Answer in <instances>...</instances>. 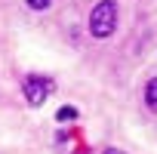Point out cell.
<instances>
[{"label": "cell", "mask_w": 157, "mask_h": 154, "mask_svg": "<svg viewBox=\"0 0 157 154\" xmlns=\"http://www.w3.org/2000/svg\"><path fill=\"white\" fill-rule=\"evenodd\" d=\"M114 28H117V3L114 0H102L90 13V34L93 37H111Z\"/></svg>", "instance_id": "obj_1"}, {"label": "cell", "mask_w": 157, "mask_h": 154, "mask_svg": "<svg viewBox=\"0 0 157 154\" xmlns=\"http://www.w3.org/2000/svg\"><path fill=\"white\" fill-rule=\"evenodd\" d=\"M145 102H148L151 111H157V77L148 80V87H145Z\"/></svg>", "instance_id": "obj_3"}, {"label": "cell", "mask_w": 157, "mask_h": 154, "mask_svg": "<svg viewBox=\"0 0 157 154\" xmlns=\"http://www.w3.org/2000/svg\"><path fill=\"white\" fill-rule=\"evenodd\" d=\"M74 117H77V108H71V105L59 108V114H56V120H59V123H68V120H74Z\"/></svg>", "instance_id": "obj_4"}, {"label": "cell", "mask_w": 157, "mask_h": 154, "mask_svg": "<svg viewBox=\"0 0 157 154\" xmlns=\"http://www.w3.org/2000/svg\"><path fill=\"white\" fill-rule=\"evenodd\" d=\"M22 93H25V99H28L31 108H40L49 99V93H52V80H49V77H40V74H28L25 83H22Z\"/></svg>", "instance_id": "obj_2"}, {"label": "cell", "mask_w": 157, "mask_h": 154, "mask_svg": "<svg viewBox=\"0 0 157 154\" xmlns=\"http://www.w3.org/2000/svg\"><path fill=\"white\" fill-rule=\"evenodd\" d=\"M25 3H28L31 10H49V6H52V0H25Z\"/></svg>", "instance_id": "obj_5"}]
</instances>
